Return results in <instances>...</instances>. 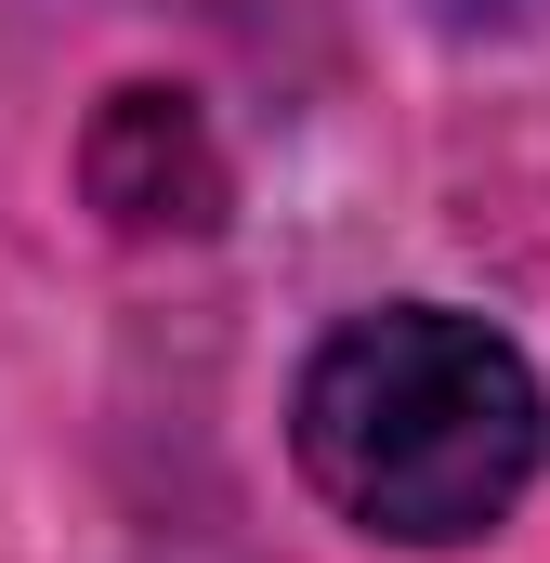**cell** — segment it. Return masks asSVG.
Masks as SVG:
<instances>
[{"instance_id": "obj_1", "label": "cell", "mask_w": 550, "mask_h": 563, "mask_svg": "<svg viewBox=\"0 0 550 563\" xmlns=\"http://www.w3.org/2000/svg\"><path fill=\"white\" fill-rule=\"evenodd\" d=\"M288 445H301V485L341 525H367L394 551H459V538L512 525V498L538 485L550 394L485 314L381 301L301 367Z\"/></svg>"}]
</instances>
